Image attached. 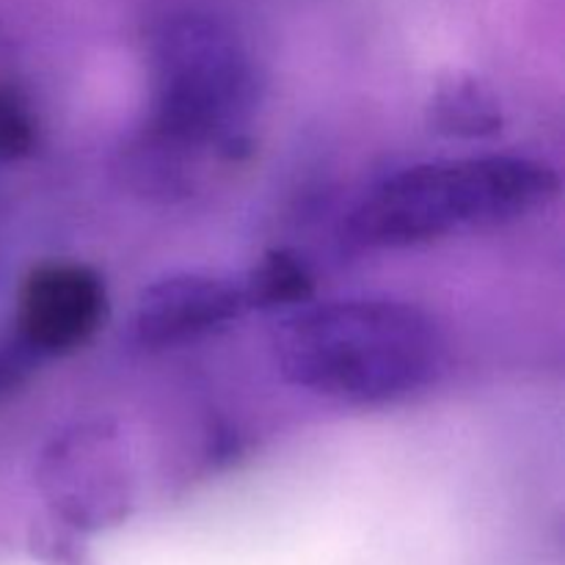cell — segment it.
<instances>
[{
  "mask_svg": "<svg viewBox=\"0 0 565 565\" xmlns=\"http://www.w3.org/2000/svg\"><path fill=\"white\" fill-rule=\"evenodd\" d=\"M557 191V171L522 154L425 160L381 177L359 199L348 241L362 248L425 246L511 224L550 204Z\"/></svg>",
  "mask_w": 565,
  "mask_h": 565,
  "instance_id": "obj_3",
  "label": "cell"
},
{
  "mask_svg": "<svg viewBox=\"0 0 565 565\" xmlns=\"http://www.w3.org/2000/svg\"><path fill=\"white\" fill-rule=\"evenodd\" d=\"M149 114L130 152L138 185L188 196L213 163H241L265 103L257 55L226 17L171 6L147 33Z\"/></svg>",
  "mask_w": 565,
  "mask_h": 565,
  "instance_id": "obj_1",
  "label": "cell"
},
{
  "mask_svg": "<svg viewBox=\"0 0 565 565\" xmlns=\"http://www.w3.org/2000/svg\"><path fill=\"white\" fill-rule=\"evenodd\" d=\"M110 315L105 279L86 263L33 265L17 290V340L39 359L70 356L99 334Z\"/></svg>",
  "mask_w": 565,
  "mask_h": 565,
  "instance_id": "obj_5",
  "label": "cell"
},
{
  "mask_svg": "<svg viewBox=\"0 0 565 565\" xmlns=\"http://www.w3.org/2000/svg\"><path fill=\"white\" fill-rule=\"evenodd\" d=\"M252 312L241 276L180 270L154 279L138 296L132 337L141 348H177L230 329Z\"/></svg>",
  "mask_w": 565,
  "mask_h": 565,
  "instance_id": "obj_6",
  "label": "cell"
},
{
  "mask_svg": "<svg viewBox=\"0 0 565 565\" xmlns=\"http://www.w3.org/2000/svg\"><path fill=\"white\" fill-rule=\"evenodd\" d=\"M248 309L303 307L315 296L309 265L290 248H274L241 276Z\"/></svg>",
  "mask_w": 565,
  "mask_h": 565,
  "instance_id": "obj_8",
  "label": "cell"
},
{
  "mask_svg": "<svg viewBox=\"0 0 565 565\" xmlns=\"http://www.w3.org/2000/svg\"><path fill=\"white\" fill-rule=\"evenodd\" d=\"M39 356L28 351L20 340H3L0 342V401L20 392L28 381L36 373Z\"/></svg>",
  "mask_w": 565,
  "mask_h": 565,
  "instance_id": "obj_10",
  "label": "cell"
},
{
  "mask_svg": "<svg viewBox=\"0 0 565 565\" xmlns=\"http://www.w3.org/2000/svg\"><path fill=\"white\" fill-rule=\"evenodd\" d=\"M274 353L287 384L345 406L412 401L439 384L450 364L439 320L397 298L296 309L276 331Z\"/></svg>",
  "mask_w": 565,
  "mask_h": 565,
  "instance_id": "obj_2",
  "label": "cell"
},
{
  "mask_svg": "<svg viewBox=\"0 0 565 565\" xmlns=\"http://www.w3.org/2000/svg\"><path fill=\"white\" fill-rule=\"evenodd\" d=\"M428 127L447 138H491L502 132L505 110L491 83L472 72H450L430 92L425 105Z\"/></svg>",
  "mask_w": 565,
  "mask_h": 565,
  "instance_id": "obj_7",
  "label": "cell"
},
{
  "mask_svg": "<svg viewBox=\"0 0 565 565\" xmlns=\"http://www.w3.org/2000/svg\"><path fill=\"white\" fill-rule=\"evenodd\" d=\"M36 480L70 527L121 522L132 505V475L121 428L108 417L61 428L39 452Z\"/></svg>",
  "mask_w": 565,
  "mask_h": 565,
  "instance_id": "obj_4",
  "label": "cell"
},
{
  "mask_svg": "<svg viewBox=\"0 0 565 565\" xmlns=\"http://www.w3.org/2000/svg\"><path fill=\"white\" fill-rule=\"evenodd\" d=\"M39 119L31 97L17 83H0V163H17L36 152Z\"/></svg>",
  "mask_w": 565,
  "mask_h": 565,
  "instance_id": "obj_9",
  "label": "cell"
}]
</instances>
